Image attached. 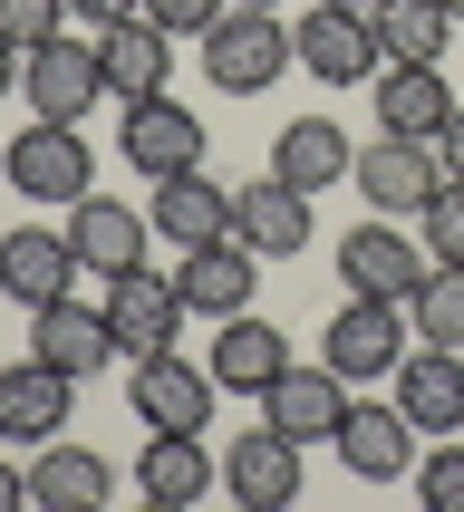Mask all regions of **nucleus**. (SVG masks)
<instances>
[{
	"mask_svg": "<svg viewBox=\"0 0 464 512\" xmlns=\"http://www.w3.org/2000/svg\"><path fill=\"white\" fill-rule=\"evenodd\" d=\"M416 503L464 512V435H435V455H416Z\"/></svg>",
	"mask_w": 464,
	"mask_h": 512,
	"instance_id": "nucleus-31",
	"label": "nucleus"
},
{
	"mask_svg": "<svg viewBox=\"0 0 464 512\" xmlns=\"http://www.w3.org/2000/svg\"><path fill=\"white\" fill-rule=\"evenodd\" d=\"M368 29H377V49H387V58H445L455 10H445V0H377Z\"/></svg>",
	"mask_w": 464,
	"mask_h": 512,
	"instance_id": "nucleus-28",
	"label": "nucleus"
},
{
	"mask_svg": "<svg viewBox=\"0 0 464 512\" xmlns=\"http://www.w3.org/2000/svg\"><path fill=\"white\" fill-rule=\"evenodd\" d=\"M290 49H300V68H310L319 87H368L377 68H387L368 10H339V0H310V20L290 29Z\"/></svg>",
	"mask_w": 464,
	"mask_h": 512,
	"instance_id": "nucleus-6",
	"label": "nucleus"
},
{
	"mask_svg": "<svg viewBox=\"0 0 464 512\" xmlns=\"http://www.w3.org/2000/svg\"><path fill=\"white\" fill-rule=\"evenodd\" d=\"M68 406H78V377L68 368H49L39 348L10 358L0 368V445H49V435H68Z\"/></svg>",
	"mask_w": 464,
	"mask_h": 512,
	"instance_id": "nucleus-11",
	"label": "nucleus"
},
{
	"mask_svg": "<svg viewBox=\"0 0 464 512\" xmlns=\"http://www.w3.org/2000/svg\"><path fill=\"white\" fill-rule=\"evenodd\" d=\"M116 155H126L145 184L194 174V165H203V116L174 107V97H145V107H126V126H116Z\"/></svg>",
	"mask_w": 464,
	"mask_h": 512,
	"instance_id": "nucleus-14",
	"label": "nucleus"
},
{
	"mask_svg": "<svg viewBox=\"0 0 464 512\" xmlns=\"http://www.w3.org/2000/svg\"><path fill=\"white\" fill-rule=\"evenodd\" d=\"M58 290H78V242H68V223H10L0 232V300L39 310Z\"/></svg>",
	"mask_w": 464,
	"mask_h": 512,
	"instance_id": "nucleus-13",
	"label": "nucleus"
},
{
	"mask_svg": "<svg viewBox=\"0 0 464 512\" xmlns=\"http://www.w3.org/2000/svg\"><path fill=\"white\" fill-rule=\"evenodd\" d=\"M184 290L174 281H155V271H116L107 281V329H116V358H155V348H174V329H184Z\"/></svg>",
	"mask_w": 464,
	"mask_h": 512,
	"instance_id": "nucleus-15",
	"label": "nucleus"
},
{
	"mask_svg": "<svg viewBox=\"0 0 464 512\" xmlns=\"http://www.w3.org/2000/svg\"><path fill=\"white\" fill-rule=\"evenodd\" d=\"M387 397L416 416V435H464V348H406L397 377H387Z\"/></svg>",
	"mask_w": 464,
	"mask_h": 512,
	"instance_id": "nucleus-18",
	"label": "nucleus"
},
{
	"mask_svg": "<svg viewBox=\"0 0 464 512\" xmlns=\"http://www.w3.org/2000/svg\"><path fill=\"white\" fill-rule=\"evenodd\" d=\"M435 155H445V174H464V107H455V126L435 136Z\"/></svg>",
	"mask_w": 464,
	"mask_h": 512,
	"instance_id": "nucleus-36",
	"label": "nucleus"
},
{
	"mask_svg": "<svg viewBox=\"0 0 464 512\" xmlns=\"http://www.w3.org/2000/svg\"><path fill=\"white\" fill-rule=\"evenodd\" d=\"M406 319L426 348H464V261H435L426 281L406 290Z\"/></svg>",
	"mask_w": 464,
	"mask_h": 512,
	"instance_id": "nucleus-29",
	"label": "nucleus"
},
{
	"mask_svg": "<svg viewBox=\"0 0 464 512\" xmlns=\"http://www.w3.org/2000/svg\"><path fill=\"white\" fill-rule=\"evenodd\" d=\"M339 416H348V377L329 358H290L271 387H261V426L300 435V445H339Z\"/></svg>",
	"mask_w": 464,
	"mask_h": 512,
	"instance_id": "nucleus-8",
	"label": "nucleus"
},
{
	"mask_svg": "<svg viewBox=\"0 0 464 512\" xmlns=\"http://www.w3.org/2000/svg\"><path fill=\"white\" fill-rule=\"evenodd\" d=\"M406 348H416V319H406V300H368V290H348L339 319L319 329V358H329L348 387H377V377H397Z\"/></svg>",
	"mask_w": 464,
	"mask_h": 512,
	"instance_id": "nucleus-2",
	"label": "nucleus"
},
{
	"mask_svg": "<svg viewBox=\"0 0 464 512\" xmlns=\"http://www.w3.org/2000/svg\"><path fill=\"white\" fill-rule=\"evenodd\" d=\"M174 290H184V310L194 319H232V310H252V290H261V252L252 242H194V252L174 261Z\"/></svg>",
	"mask_w": 464,
	"mask_h": 512,
	"instance_id": "nucleus-17",
	"label": "nucleus"
},
{
	"mask_svg": "<svg viewBox=\"0 0 464 512\" xmlns=\"http://www.w3.org/2000/svg\"><path fill=\"white\" fill-rule=\"evenodd\" d=\"M97 68H107V97H116V107H145V97H165V78H174V39L136 10V20L97 29Z\"/></svg>",
	"mask_w": 464,
	"mask_h": 512,
	"instance_id": "nucleus-23",
	"label": "nucleus"
},
{
	"mask_svg": "<svg viewBox=\"0 0 464 512\" xmlns=\"http://www.w3.org/2000/svg\"><path fill=\"white\" fill-rule=\"evenodd\" d=\"M20 97H29V116L87 126V107L107 97V68H97V49H78V39L58 29V39H39V49L20 58Z\"/></svg>",
	"mask_w": 464,
	"mask_h": 512,
	"instance_id": "nucleus-9",
	"label": "nucleus"
},
{
	"mask_svg": "<svg viewBox=\"0 0 464 512\" xmlns=\"http://www.w3.org/2000/svg\"><path fill=\"white\" fill-rule=\"evenodd\" d=\"M29 503L39 512H107L116 503V464L68 445V435H49V445L29 455Z\"/></svg>",
	"mask_w": 464,
	"mask_h": 512,
	"instance_id": "nucleus-25",
	"label": "nucleus"
},
{
	"mask_svg": "<svg viewBox=\"0 0 464 512\" xmlns=\"http://www.w3.org/2000/svg\"><path fill=\"white\" fill-rule=\"evenodd\" d=\"M20 503H29V474H20L10 455H0V512H20Z\"/></svg>",
	"mask_w": 464,
	"mask_h": 512,
	"instance_id": "nucleus-35",
	"label": "nucleus"
},
{
	"mask_svg": "<svg viewBox=\"0 0 464 512\" xmlns=\"http://www.w3.org/2000/svg\"><path fill=\"white\" fill-rule=\"evenodd\" d=\"M348 184H358V203H377V213L416 223V213L435 203V184H445V155H435L426 136H387V126H377V145H358Z\"/></svg>",
	"mask_w": 464,
	"mask_h": 512,
	"instance_id": "nucleus-5",
	"label": "nucleus"
},
{
	"mask_svg": "<svg viewBox=\"0 0 464 512\" xmlns=\"http://www.w3.org/2000/svg\"><path fill=\"white\" fill-rule=\"evenodd\" d=\"M445 10H455V20H464V0H445Z\"/></svg>",
	"mask_w": 464,
	"mask_h": 512,
	"instance_id": "nucleus-40",
	"label": "nucleus"
},
{
	"mask_svg": "<svg viewBox=\"0 0 464 512\" xmlns=\"http://www.w3.org/2000/svg\"><path fill=\"white\" fill-rule=\"evenodd\" d=\"M145 203H107V194H78L68 203V242H78V271L87 281H116V271H136L145 261Z\"/></svg>",
	"mask_w": 464,
	"mask_h": 512,
	"instance_id": "nucleus-20",
	"label": "nucleus"
},
{
	"mask_svg": "<svg viewBox=\"0 0 464 512\" xmlns=\"http://www.w3.org/2000/svg\"><path fill=\"white\" fill-rule=\"evenodd\" d=\"M223 10H232V0H145V20L165 29V39H203Z\"/></svg>",
	"mask_w": 464,
	"mask_h": 512,
	"instance_id": "nucleus-33",
	"label": "nucleus"
},
{
	"mask_svg": "<svg viewBox=\"0 0 464 512\" xmlns=\"http://www.w3.org/2000/svg\"><path fill=\"white\" fill-rule=\"evenodd\" d=\"M0 174H10L20 203H78V194H97V155H87V136L58 126V116H39V126H20V136L0 145Z\"/></svg>",
	"mask_w": 464,
	"mask_h": 512,
	"instance_id": "nucleus-3",
	"label": "nucleus"
},
{
	"mask_svg": "<svg viewBox=\"0 0 464 512\" xmlns=\"http://www.w3.org/2000/svg\"><path fill=\"white\" fill-rule=\"evenodd\" d=\"M68 10H78V20H87V29H116V20H136L145 0H68Z\"/></svg>",
	"mask_w": 464,
	"mask_h": 512,
	"instance_id": "nucleus-34",
	"label": "nucleus"
},
{
	"mask_svg": "<svg viewBox=\"0 0 464 512\" xmlns=\"http://www.w3.org/2000/svg\"><path fill=\"white\" fill-rule=\"evenodd\" d=\"M416 242H426V261H464V174L435 184V203L416 213Z\"/></svg>",
	"mask_w": 464,
	"mask_h": 512,
	"instance_id": "nucleus-30",
	"label": "nucleus"
},
{
	"mask_svg": "<svg viewBox=\"0 0 464 512\" xmlns=\"http://www.w3.org/2000/svg\"><path fill=\"white\" fill-rule=\"evenodd\" d=\"M252 10H281V0H252Z\"/></svg>",
	"mask_w": 464,
	"mask_h": 512,
	"instance_id": "nucleus-39",
	"label": "nucleus"
},
{
	"mask_svg": "<svg viewBox=\"0 0 464 512\" xmlns=\"http://www.w3.org/2000/svg\"><path fill=\"white\" fill-rule=\"evenodd\" d=\"M58 29H68V0H0V39L10 49H39Z\"/></svg>",
	"mask_w": 464,
	"mask_h": 512,
	"instance_id": "nucleus-32",
	"label": "nucleus"
},
{
	"mask_svg": "<svg viewBox=\"0 0 464 512\" xmlns=\"http://www.w3.org/2000/svg\"><path fill=\"white\" fill-rule=\"evenodd\" d=\"M213 368H194V358H174V348H155V358H126V406H136L145 435H203L213 426Z\"/></svg>",
	"mask_w": 464,
	"mask_h": 512,
	"instance_id": "nucleus-4",
	"label": "nucleus"
},
{
	"mask_svg": "<svg viewBox=\"0 0 464 512\" xmlns=\"http://www.w3.org/2000/svg\"><path fill=\"white\" fill-rule=\"evenodd\" d=\"M368 97H377V126H387V136H445V126H455V87H445V58H387V68H377L368 78Z\"/></svg>",
	"mask_w": 464,
	"mask_h": 512,
	"instance_id": "nucleus-10",
	"label": "nucleus"
},
{
	"mask_svg": "<svg viewBox=\"0 0 464 512\" xmlns=\"http://www.w3.org/2000/svg\"><path fill=\"white\" fill-rule=\"evenodd\" d=\"M29 348L87 387V377L116 358V329H107V310H78V290H58V300H39V310H29Z\"/></svg>",
	"mask_w": 464,
	"mask_h": 512,
	"instance_id": "nucleus-22",
	"label": "nucleus"
},
{
	"mask_svg": "<svg viewBox=\"0 0 464 512\" xmlns=\"http://www.w3.org/2000/svg\"><path fill=\"white\" fill-rule=\"evenodd\" d=\"M339 464L358 474V484H397V474H416V416H406L397 397H377V406L348 397V416H339Z\"/></svg>",
	"mask_w": 464,
	"mask_h": 512,
	"instance_id": "nucleus-16",
	"label": "nucleus"
},
{
	"mask_svg": "<svg viewBox=\"0 0 464 512\" xmlns=\"http://www.w3.org/2000/svg\"><path fill=\"white\" fill-rule=\"evenodd\" d=\"M20 58H29V49H10V39H0V97L20 87Z\"/></svg>",
	"mask_w": 464,
	"mask_h": 512,
	"instance_id": "nucleus-37",
	"label": "nucleus"
},
{
	"mask_svg": "<svg viewBox=\"0 0 464 512\" xmlns=\"http://www.w3.org/2000/svg\"><path fill=\"white\" fill-rule=\"evenodd\" d=\"M203 368H213V387H223V397H261V387L290 368V339L271 329V319L232 310V319H213V348H203Z\"/></svg>",
	"mask_w": 464,
	"mask_h": 512,
	"instance_id": "nucleus-21",
	"label": "nucleus"
},
{
	"mask_svg": "<svg viewBox=\"0 0 464 512\" xmlns=\"http://www.w3.org/2000/svg\"><path fill=\"white\" fill-rule=\"evenodd\" d=\"M310 194H290L281 174H261V184H232V242H252L261 261H290V252H310Z\"/></svg>",
	"mask_w": 464,
	"mask_h": 512,
	"instance_id": "nucleus-19",
	"label": "nucleus"
},
{
	"mask_svg": "<svg viewBox=\"0 0 464 512\" xmlns=\"http://www.w3.org/2000/svg\"><path fill=\"white\" fill-rule=\"evenodd\" d=\"M136 493H145L155 512H184V503H203V493H223V455H213L203 435H145Z\"/></svg>",
	"mask_w": 464,
	"mask_h": 512,
	"instance_id": "nucleus-24",
	"label": "nucleus"
},
{
	"mask_svg": "<svg viewBox=\"0 0 464 512\" xmlns=\"http://www.w3.org/2000/svg\"><path fill=\"white\" fill-rule=\"evenodd\" d=\"M426 271H435L426 242H416L397 213H368L358 232H339V281H348V290H368V300H406Z\"/></svg>",
	"mask_w": 464,
	"mask_h": 512,
	"instance_id": "nucleus-7",
	"label": "nucleus"
},
{
	"mask_svg": "<svg viewBox=\"0 0 464 512\" xmlns=\"http://www.w3.org/2000/svg\"><path fill=\"white\" fill-rule=\"evenodd\" d=\"M348 165H358V145H348V126H329V116H290L281 136H271V174H281L290 194H329V184H348Z\"/></svg>",
	"mask_w": 464,
	"mask_h": 512,
	"instance_id": "nucleus-26",
	"label": "nucleus"
},
{
	"mask_svg": "<svg viewBox=\"0 0 464 512\" xmlns=\"http://www.w3.org/2000/svg\"><path fill=\"white\" fill-rule=\"evenodd\" d=\"M290 68H300V49H290L281 10H252V0H232L223 20L203 29V78L223 87V97H271Z\"/></svg>",
	"mask_w": 464,
	"mask_h": 512,
	"instance_id": "nucleus-1",
	"label": "nucleus"
},
{
	"mask_svg": "<svg viewBox=\"0 0 464 512\" xmlns=\"http://www.w3.org/2000/svg\"><path fill=\"white\" fill-rule=\"evenodd\" d=\"M145 223L165 232L174 252H194V242H223V232H232V194H223V184H213L203 165H194V174H165Z\"/></svg>",
	"mask_w": 464,
	"mask_h": 512,
	"instance_id": "nucleus-27",
	"label": "nucleus"
},
{
	"mask_svg": "<svg viewBox=\"0 0 464 512\" xmlns=\"http://www.w3.org/2000/svg\"><path fill=\"white\" fill-rule=\"evenodd\" d=\"M223 493L242 512H290L300 503V435H281V426L232 435L223 445Z\"/></svg>",
	"mask_w": 464,
	"mask_h": 512,
	"instance_id": "nucleus-12",
	"label": "nucleus"
},
{
	"mask_svg": "<svg viewBox=\"0 0 464 512\" xmlns=\"http://www.w3.org/2000/svg\"><path fill=\"white\" fill-rule=\"evenodd\" d=\"M339 10H377V0H339Z\"/></svg>",
	"mask_w": 464,
	"mask_h": 512,
	"instance_id": "nucleus-38",
	"label": "nucleus"
}]
</instances>
